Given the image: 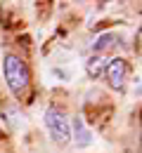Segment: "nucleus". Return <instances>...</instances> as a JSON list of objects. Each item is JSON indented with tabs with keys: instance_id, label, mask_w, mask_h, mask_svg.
Wrapping results in <instances>:
<instances>
[{
	"instance_id": "1",
	"label": "nucleus",
	"mask_w": 142,
	"mask_h": 153,
	"mask_svg": "<svg viewBox=\"0 0 142 153\" xmlns=\"http://www.w3.org/2000/svg\"><path fill=\"white\" fill-rule=\"evenodd\" d=\"M2 76H5V82H7L10 92L14 97L24 94V90L29 87V80H31L26 61L19 59L17 54H5V59H2Z\"/></svg>"
},
{
	"instance_id": "3",
	"label": "nucleus",
	"mask_w": 142,
	"mask_h": 153,
	"mask_svg": "<svg viewBox=\"0 0 142 153\" xmlns=\"http://www.w3.org/2000/svg\"><path fill=\"white\" fill-rule=\"evenodd\" d=\"M125 73H128V66H125V61L119 57L109 59L107 61V68H104V76L109 80V85L114 87V90H123V82H125Z\"/></svg>"
},
{
	"instance_id": "6",
	"label": "nucleus",
	"mask_w": 142,
	"mask_h": 153,
	"mask_svg": "<svg viewBox=\"0 0 142 153\" xmlns=\"http://www.w3.org/2000/svg\"><path fill=\"white\" fill-rule=\"evenodd\" d=\"M116 40H119L116 33H102V36H97L95 42H92V52H95V54H102L104 50L116 47Z\"/></svg>"
},
{
	"instance_id": "4",
	"label": "nucleus",
	"mask_w": 142,
	"mask_h": 153,
	"mask_svg": "<svg viewBox=\"0 0 142 153\" xmlns=\"http://www.w3.org/2000/svg\"><path fill=\"white\" fill-rule=\"evenodd\" d=\"M71 139H74V144L78 149H85V146L92 144V132H90V127L85 125V120L81 115H76L71 120Z\"/></svg>"
},
{
	"instance_id": "5",
	"label": "nucleus",
	"mask_w": 142,
	"mask_h": 153,
	"mask_svg": "<svg viewBox=\"0 0 142 153\" xmlns=\"http://www.w3.org/2000/svg\"><path fill=\"white\" fill-rule=\"evenodd\" d=\"M107 61H109V59L104 57V54H90V57L85 59V73H88L90 78H100V76H104Z\"/></svg>"
},
{
	"instance_id": "2",
	"label": "nucleus",
	"mask_w": 142,
	"mask_h": 153,
	"mask_svg": "<svg viewBox=\"0 0 142 153\" xmlns=\"http://www.w3.org/2000/svg\"><path fill=\"white\" fill-rule=\"evenodd\" d=\"M43 120H45V127L52 137V141H57V144H69L71 141V120L66 118V113L62 108H57V106L45 108Z\"/></svg>"
}]
</instances>
